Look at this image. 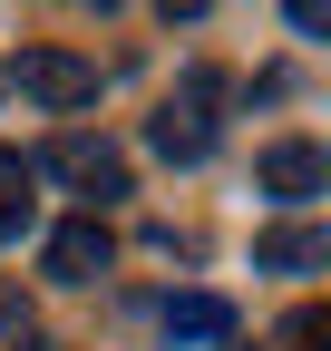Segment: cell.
<instances>
[{"instance_id": "cell-7", "label": "cell", "mask_w": 331, "mask_h": 351, "mask_svg": "<svg viewBox=\"0 0 331 351\" xmlns=\"http://www.w3.org/2000/svg\"><path fill=\"white\" fill-rule=\"evenodd\" d=\"M166 332L176 341H234V302L224 293H166Z\"/></svg>"}, {"instance_id": "cell-9", "label": "cell", "mask_w": 331, "mask_h": 351, "mask_svg": "<svg viewBox=\"0 0 331 351\" xmlns=\"http://www.w3.org/2000/svg\"><path fill=\"white\" fill-rule=\"evenodd\" d=\"M282 341H293V351H331V313H321V302H302V313L282 322Z\"/></svg>"}, {"instance_id": "cell-3", "label": "cell", "mask_w": 331, "mask_h": 351, "mask_svg": "<svg viewBox=\"0 0 331 351\" xmlns=\"http://www.w3.org/2000/svg\"><path fill=\"white\" fill-rule=\"evenodd\" d=\"M20 98H39L49 117H78V108H98V59H78V49H20Z\"/></svg>"}, {"instance_id": "cell-1", "label": "cell", "mask_w": 331, "mask_h": 351, "mask_svg": "<svg viewBox=\"0 0 331 351\" xmlns=\"http://www.w3.org/2000/svg\"><path fill=\"white\" fill-rule=\"evenodd\" d=\"M215 108H224V78H215V69H195L176 98H166V117L146 127V147H156L166 166H204V147H215Z\"/></svg>"}, {"instance_id": "cell-6", "label": "cell", "mask_w": 331, "mask_h": 351, "mask_svg": "<svg viewBox=\"0 0 331 351\" xmlns=\"http://www.w3.org/2000/svg\"><path fill=\"white\" fill-rule=\"evenodd\" d=\"M331 263V225H263L254 234V274H321Z\"/></svg>"}, {"instance_id": "cell-5", "label": "cell", "mask_w": 331, "mask_h": 351, "mask_svg": "<svg viewBox=\"0 0 331 351\" xmlns=\"http://www.w3.org/2000/svg\"><path fill=\"white\" fill-rule=\"evenodd\" d=\"M39 263H49V283H98L107 274V225L98 215H68V225L39 244Z\"/></svg>"}, {"instance_id": "cell-10", "label": "cell", "mask_w": 331, "mask_h": 351, "mask_svg": "<svg viewBox=\"0 0 331 351\" xmlns=\"http://www.w3.org/2000/svg\"><path fill=\"white\" fill-rule=\"evenodd\" d=\"M39 341V322H29V302L20 293H0V351H29Z\"/></svg>"}, {"instance_id": "cell-12", "label": "cell", "mask_w": 331, "mask_h": 351, "mask_svg": "<svg viewBox=\"0 0 331 351\" xmlns=\"http://www.w3.org/2000/svg\"><path fill=\"white\" fill-rule=\"evenodd\" d=\"M224 351H254V341H224Z\"/></svg>"}, {"instance_id": "cell-8", "label": "cell", "mask_w": 331, "mask_h": 351, "mask_svg": "<svg viewBox=\"0 0 331 351\" xmlns=\"http://www.w3.org/2000/svg\"><path fill=\"white\" fill-rule=\"evenodd\" d=\"M29 215H39V205H29V176H0V244L29 234Z\"/></svg>"}, {"instance_id": "cell-11", "label": "cell", "mask_w": 331, "mask_h": 351, "mask_svg": "<svg viewBox=\"0 0 331 351\" xmlns=\"http://www.w3.org/2000/svg\"><path fill=\"white\" fill-rule=\"evenodd\" d=\"M293 29L302 39H331V0H293Z\"/></svg>"}, {"instance_id": "cell-2", "label": "cell", "mask_w": 331, "mask_h": 351, "mask_svg": "<svg viewBox=\"0 0 331 351\" xmlns=\"http://www.w3.org/2000/svg\"><path fill=\"white\" fill-rule=\"evenodd\" d=\"M39 176H59V186L88 195V205H117V195H127V156H117L107 137H88V127H59V137L39 147Z\"/></svg>"}, {"instance_id": "cell-4", "label": "cell", "mask_w": 331, "mask_h": 351, "mask_svg": "<svg viewBox=\"0 0 331 351\" xmlns=\"http://www.w3.org/2000/svg\"><path fill=\"white\" fill-rule=\"evenodd\" d=\"M263 195H282V205H302V195H321L331 186V147H312V137H282V147H263Z\"/></svg>"}]
</instances>
